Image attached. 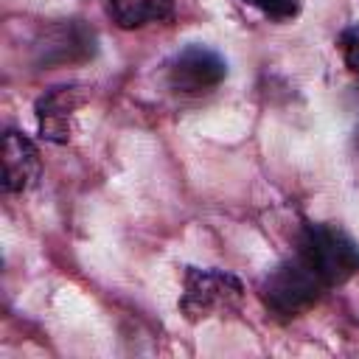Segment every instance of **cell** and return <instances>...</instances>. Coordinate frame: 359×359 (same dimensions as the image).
<instances>
[{
  "label": "cell",
  "mask_w": 359,
  "mask_h": 359,
  "mask_svg": "<svg viewBox=\"0 0 359 359\" xmlns=\"http://www.w3.org/2000/svg\"><path fill=\"white\" fill-rule=\"evenodd\" d=\"M294 252L317 272V278L334 289L359 275V244L337 224L306 222L297 233Z\"/></svg>",
  "instance_id": "cell-1"
},
{
  "label": "cell",
  "mask_w": 359,
  "mask_h": 359,
  "mask_svg": "<svg viewBox=\"0 0 359 359\" xmlns=\"http://www.w3.org/2000/svg\"><path fill=\"white\" fill-rule=\"evenodd\" d=\"M328 286L317 278V272L294 252L292 258L280 261L261 283V303L278 320H294L314 309Z\"/></svg>",
  "instance_id": "cell-2"
},
{
  "label": "cell",
  "mask_w": 359,
  "mask_h": 359,
  "mask_svg": "<svg viewBox=\"0 0 359 359\" xmlns=\"http://www.w3.org/2000/svg\"><path fill=\"white\" fill-rule=\"evenodd\" d=\"M241 303H244V283L233 272L210 269V266H185L180 311L188 323L236 314Z\"/></svg>",
  "instance_id": "cell-3"
},
{
  "label": "cell",
  "mask_w": 359,
  "mask_h": 359,
  "mask_svg": "<svg viewBox=\"0 0 359 359\" xmlns=\"http://www.w3.org/2000/svg\"><path fill=\"white\" fill-rule=\"evenodd\" d=\"M227 76V62L208 45L182 48L165 67V81L177 95H205L216 90Z\"/></svg>",
  "instance_id": "cell-4"
},
{
  "label": "cell",
  "mask_w": 359,
  "mask_h": 359,
  "mask_svg": "<svg viewBox=\"0 0 359 359\" xmlns=\"http://www.w3.org/2000/svg\"><path fill=\"white\" fill-rule=\"evenodd\" d=\"M84 101L87 90L81 84H59L45 90L34 104L39 135L50 143H67L76 132V115Z\"/></svg>",
  "instance_id": "cell-5"
},
{
  "label": "cell",
  "mask_w": 359,
  "mask_h": 359,
  "mask_svg": "<svg viewBox=\"0 0 359 359\" xmlns=\"http://www.w3.org/2000/svg\"><path fill=\"white\" fill-rule=\"evenodd\" d=\"M36 50L42 65L84 62L95 53V34L79 20H62L42 34Z\"/></svg>",
  "instance_id": "cell-6"
},
{
  "label": "cell",
  "mask_w": 359,
  "mask_h": 359,
  "mask_svg": "<svg viewBox=\"0 0 359 359\" xmlns=\"http://www.w3.org/2000/svg\"><path fill=\"white\" fill-rule=\"evenodd\" d=\"M39 171L42 160L34 140L17 129H8L3 137V188L8 194H25L36 185Z\"/></svg>",
  "instance_id": "cell-7"
},
{
  "label": "cell",
  "mask_w": 359,
  "mask_h": 359,
  "mask_svg": "<svg viewBox=\"0 0 359 359\" xmlns=\"http://www.w3.org/2000/svg\"><path fill=\"white\" fill-rule=\"evenodd\" d=\"M112 22L123 31H135L151 22H165L174 14V0H107Z\"/></svg>",
  "instance_id": "cell-8"
},
{
  "label": "cell",
  "mask_w": 359,
  "mask_h": 359,
  "mask_svg": "<svg viewBox=\"0 0 359 359\" xmlns=\"http://www.w3.org/2000/svg\"><path fill=\"white\" fill-rule=\"evenodd\" d=\"M337 48H339V53H342L345 67L359 79V20L351 22V25H345V28L339 31Z\"/></svg>",
  "instance_id": "cell-9"
},
{
  "label": "cell",
  "mask_w": 359,
  "mask_h": 359,
  "mask_svg": "<svg viewBox=\"0 0 359 359\" xmlns=\"http://www.w3.org/2000/svg\"><path fill=\"white\" fill-rule=\"evenodd\" d=\"M244 3L252 6V8H258L264 17L278 20V22L294 20L300 14V0H244Z\"/></svg>",
  "instance_id": "cell-10"
},
{
  "label": "cell",
  "mask_w": 359,
  "mask_h": 359,
  "mask_svg": "<svg viewBox=\"0 0 359 359\" xmlns=\"http://www.w3.org/2000/svg\"><path fill=\"white\" fill-rule=\"evenodd\" d=\"M356 143H359V126H356Z\"/></svg>",
  "instance_id": "cell-11"
}]
</instances>
